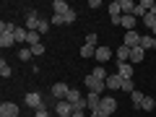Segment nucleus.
Wrapping results in <instances>:
<instances>
[{
	"mask_svg": "<svg viewBox=\"0 0 156 117\" xmlns=\"http://www.w3.org/2000/svg\"><path fill=\"white\" fill-rule=\"evenodd\" d=\"M18 57H21L23 62H29V60L34 57V52H31V50H18Z\"/></svg>",
	"mask_w": 156,
	"mask_h": 117,
	"instance_id": "473e14b6",
	"label": "nucleus"
},
{
	"mask_svg": "<svg viewBox=\"0 0 156 117\" xmlns=\"http://www.w3.org/2000/svg\"><path fill=\"white\" fill-rule=\"evenodd\" d=\"M122 91H128V94H133V91H135V86H133V78H130V81H122Z\"/></svg>",
	"mask_w": 156,
	"mask_h": 117,
	"instance_id": "e433bc0d",
	"label": "nucleus"
},
{
	"mask_svg": "<svg viewBox=\"0 0 156 117\" xmlns=\"http://www.w3.org/2000/svg\"><path fill=\"white\" fill-rule=\"evenodd\" d=\"M86 107H89L91 112H96L101 107V94H89L86 96Z\"/></svg>",
	"mask_w": 156,
	"mask_h": 117,
	"instance_id": "4468645a",
	"label": "nucleus"
},
{
	"mask_svg": "<svg viewBox=\"0 0 156 117\" xmlns=\"http://www.w3.org/2000/svg\"><path fill=\"white\" fill-rule=\"evenodd\" d=\"M104 83H107V89H115V91H117V89H122V78L117 76V73H109Z\"/></svg>",
	"mask_w": 156,
	"mask_h": 117,
	"instance_id": "ddd939ff",
	"label": "nucleus"
},
{
	"mask_svg": "<svg viewBox=\"0 0 156 117\" xmlns=\"http://www.w3.org/2000/svg\"><path fill=\"white\" fill-rule=\"evenodd\" d=\"M52 11H55V16H65V13L70 11V5H68L65 0H55V3H52Z\"/></svg>",
	"mask_w": 156,
	"mask_h": 117,
	"instance_id": "dca6fc26",
	"label": "nucleus"
},
{
	"mask_svg": "<svg viewBox=\"0 0 156 117\" xmlns=\"http://www.w3.org/2000/svg\"><path fill=\"white\" fill-rule=\"evenodd\" d=\"M73 117H86V112H73Z\"/></svg>",
	"mask_w": 156,
	"mask_h": 117,
	"instance_id": "a19ab883",
	"label": "nucleus"
},
{
	"mask_svg": "<svg viewBox=\"0 0 156 117\" xmlns=\"http://www.w3.org/2000/svg\"><path fill=\"white\" fill-rule=\"evenodd\" d=\"M29 50L34 52V57H37V55H44V44H34V47H29Z\"/></svg>",
	"mask_w": 156,
	"mask_h": 117,
	"instance_id": "4c0bfd02",
	"label": "nucleus"
},
{
	"mask_svg": "<svg viewBox=\"0 0 156 117\" xmlns=\"http://www.w3.org/2000/svg\"><path fill=\"white\" fill-rule=\"evenodd\" d=\"M122 44H125V47H130V50H133V47H138V44H140V34H138V31H125Z\"/></svg>",
	"mask_w": 156,
	"mask_h": 117,
	"instance_id": "6e6552de",
	"label": "nucleus"
},
{
	"mask_svg": "<svg viewBox=\"0 0 156 117\" xmlns=\"http://www.w3.org/2000/svg\"><path fill=\"white\" fill-rule=\"evenodd\" d=\"M151 34H154V37H156V26H154V29H151Z\"/></svg>",
	"mask_w": 156,
	"mask_h": 117,
	"instance_id": "37998d69",
	"label": "nucleus"
},
{
	"mask_svg": "<svg viewBox=\"0 0 156 117\" xmlns=\"http://www.w3.org/2000/svg\"><path fill=\"white\" fill-rule=\"evenodd\" d=\"M140 109H146V112L156 109V99H154V96H146V99H143V107H140Z\"/></svg>",
	"mask_w": 156,
	"mask_h": 117,
	"instance_id": "a878e982",
	"label": "nucleus"
},
{
	"mask_svg": "<svg viewBox=\"0 0 156 117\" xmlns=\"http://www.w3.org/2000/svg\"><path fill=\"white\" fill-rule=\"evenodd\" d=\"M16 42H26V37H29V29H16Z\"/></svg>",
	"mask_w": 156,
	"mask_h": 117,
	"instance_id": "c756f323",
	"label": "nucleus"
},
{
	"mask_svg": "<svg viewBox=\"0 0 156 117\" xmlns=\"http://www.w3.org/2000/svg\"><path fill=\"white\" fill-rule=\"evenodd\" d=\"M50 26H52V21H44V18H42V21H39V29H37V31H39V34H47V31H50Z\"/></svg>",
	"mask_w": 156,
	"mask_h": 117,
	"instance_id": "2f4dec72",
	"label": "nucleus"
},
{
	"mask_svg": "<svg viewBox=\"0 0 156 117\" xmlns=\"http://www.w3.org/2000/svg\"><path fill=\"white\" fill-rule=\"evenodd\" d=\"M91 76L99 78V81H107V76H109V73H107V68H104V65H96L94 70H91Z\"/></svg>",
	"mask_w": 156,
	"mask_h": 117,
	"instance_id": "aec40b11",
	"label": "nucleus"
},
{
	"mask_svg": "<svg viewBox=\"0 0 156 117\" xmlns=\"http://www.w3.org/2000/svg\"><path fill=\"white\" fill-rule=\"evenodd\" d=\"M76 18H78V13L73 11V8H70V11H68L65 16H62V21H65V23H76Z\"/></svg>",
	"mask_w": 156,
	"mask_h": 117,
	"instance_id": "7c9ffc66",
	"label": "nucleus"
},
{
	"mask_svg": "<svg viewBox=\"0 0 156 117\" xmlns=\"http://www.w3.org/2000/svg\"><path fill=\"white\" fill-rule=\"evenodd\" d=\"M83 83H86V89H89V94H101V91L107 89V83H104V81H99V78H94L91 73H89V76L83 78Z\"/></svg>",
	"mask_w": 156,
	"mask_h": 117,
	"instance_id": "f257e3e1",
	"label": "nucleus"
},
{
	"mask_svg": "<svg viewBox=\"0 0 156 117\" xmlns=\"http://www.w3.org/2000/svg\"><path fill=\"white\" fill-rule=\"evenodd\" d=\"M154 50H156V44H154Z\"/></svg>",
	"mask_w": 156,
	"mask_h": 117,
	"instance_id": "c03bdc74",
	"label": "nucleus"
},
{
	"mask_svg": "<svg viewBox=\"0 0 156 117\" xmlns=\"http://www.w3.org/2000/svg\"><path fill=\"white\" fill-rule=\"evenodd\" d=\"M99 109H101V112H109V115H112V112L117 109V99H112V96H101V107H99Z\"/></svg>",
	"mask_w": 156,
	"mask_h": 117,
	"instance_id": "f8f14e48",
	"label": "nucleus"
},
{
	"mask_svg": "<svg viewBox=\"0 0 156 117\" xmlns=\"http://www.w3.org/2000/svg\"><path fill=\"white\" fill-rule=\"evenodd\" d=\"M120 8H122L125 16H130V13H133V8H135V3H133V0H120Z\"/></svg>",
	"mask_w": 156,
	"mask_h": 117,
	"instance_id": "b1692460",
	"label": "nucleus"
},
{
	"mask_svg": "<svg viewBox=\"0 0 156 117\" xmlns=\"http://www.w3.org/2000/svg\"><path fill=\"white\" fill-rule=\"evenodd\" d=\"M151 16H156V3H154V8H151Z\"/></svg>",
	"mask_w": 156,
	"mask_h": 117,
	"instance_id": "79ce46f5",
	"label": "nucleus"
},
{
	"mask_svg": "<svg viewBox=\"0 0 156 117\" xmlns=\"http://www.w3.org/2000/svg\"><path fill=\"white\" fill-rule=\"evenodd\" d=\"M143 23H146V29H154L156 26V16H151V13H148V16L143 18Z\"/></svg>",
	"mask_w": 156,
	"mask_h": 117,
	"instance_id": "72a5a7b5",
	"label": "nucleus"
},
{
	"mask_svg": "<svg viewBox=\"0 0 156 117\" xmlns=\"http://www.w3.org/2000/svg\"><path fill=\"white\" fill-rule=\"evenodd\" d=\"M0 117H18V104L16 101H3L0 104Z\"/></svg>",
	"mask_w": 156,
	"mask_h": 117,
	"instance_id": "20e7f679",
	"label": "nucleus"
},
{
	"mask_svg": "<svg viewBox=\"0 0 156 117\" xmlns=\"http://www.w3.org/2000/svg\"><path fill=\"white\" fill-rule=\"evenodd\" d=\"M154 44H156V37H154V34H140V50H154Z\"/></svg>",
	"mask_w": 156,
	"mask_h": 117,
	"instance_id": "9b49d317",
	"label": "nucleus"
},
{
	"mask_svg": "<svg viewBox=\"0 0 156 117\" xmlns=\"http://www.w3.org/2000/svg\"><path fill=\"white\" fill-rule=\"evenodd\" d=\"M83 109H89V107H86V99H81V101L73 104V112H83Z\"/></svg>",
	"mask_w": 156,
	"mask_h": 117,
	"instance_id": "c9c22d12",
	"label": "nucleus"
},
{
	"mask_svg": "<svg viewBox=\"0 0 156 117\" xmlns=\"http://www.w3.org/2000/svg\"><path fill=\"white\" fill-rule=\"evenodd\" d=\"M81 57H96V47L83 44V47H81Z\"/></svg>",
	"mask_w": 156,
	"mask_h": 117,
	"instance_id": "bb28decb",
	"label": "nucleus"
},
{
	"mask_svg": "<svg viewBox=\"0 0 156 117\" xmlns=\"http://www.w3.org/2000/svg\"><path fill=\"white\" fill-rule=\"evenodd\" d=\"M16 23H11V21H3L0 23V34H16Z\"/></svg>",
	"mask_w": 156,
	"mask_h": 117,
	"instance_id": "412c9836",
	"label": "nucleus"
},
{
	"mask_svg": "<svg viewBox=\"0 0 156 117\" xmlns=\"http://www.w3.org/2000/svg\"><path fill=\"white\" fill-rule=\"evenodd\" d=\"M42 104H44V101H42V94H39V91H29V94H26V107L39 109Z\"/></svg>",
	"mask_w": 156,
	"mask_h": 117,
	"instance_id": "39448f33",
	"label": "nucleus"
},
{
	"mask_svg": "<svg viewBox=\"0 0 156 117\" xmlns=\"http://www.w3.org/2000/svg\"><path fill=\"white\" fill-rule=\"evenodd\" d=\"M39 39H42V34H39V31H29V37H26V44H29V47H34V44H42Z\"/></svg>",
	"mask_w": 156,
	"mask_h": 117,
	"instance_id": "4be33fe9",
	"label": "nucleus"
},
{
	"mask_svg": "<svg viewBox=\"0 0 156 117\" xmlns=\"http://www.w3.org/2000/svg\"><path fill=\"white\" fill-rule=\"evenodd\" d=\"M135 21H138L135 16H122L120 18V26H125L128 31H135Z\"/></svg>",
	"mask_w": 156,
	"mask_h": 117,
	"instance_id": "a211bd4d",
	"label": "nucleus"
},
{
	"mask_svg": "<svg viewBox=\"0 0 156 117\" xmlns=\"http://www.w3.org/2000/svg\"><path fill=\"white\" fill-rule=\"evenodd\" d=\"M91 117H112L109 112H101V109H96V112H91Z\"/></svg>",
	"mask_w": 156,
	"mask_h": 117,
	"instance_id": "ea45409f",
	"label": "nucleus"
},
{
	"mask_svg": "<svg viewBox=\"0 0 156 117\" xmlns=\"http://www.w3.org/2000/svg\"><path fill=\"white\" fill-rule=\"evenodd\" d=\"M109 57H112V50H109V47H96V57H94V60L99 62V65H101V62H107Z\"/></svg>",
	"mask_w": 156,
	"mask_h": 117,
	"instance_id": "2eb2a0df",
	"label": "nucleus"
},
{
	"mask_svg": "<svg viewBox=\"0 0 156 117\" xmlns=\"http://www.w3.org/2000/svg\"><path fill=\"white\" fill-rule=\"evenodd\" d=\"M68 91H70V86H68V83H55L50 89V94H52V99H55V101H62V99H68Z\"/></svg>",
	"mask_w": 156,
	"mask_h": 117,
	"instance_id": "f03ea898",
	"label": "nucleus"
},
{
	"mask_svg": "<svg viewBox=\"0 0 156 117\" xmlns=\"http://www.w3.org/2000/svg\"><path fill=\"white\" fill-rule=\"evenodd\" d=\"M130 99H133V104L140 109V107H143V99H146V94H143V91H133V94H130Z\"/></svg>",
	"mask_w": 156,
	"mask_h": 117,
	"instance_id": "5701e85b",
	"label": "nucleus"
},
{
	"mask_svg": "<svg viewBox=\"0 0 156 117\" xmlns=\"http://www.w3.org/2000/svg\"><path fill=\"white\" fill-rule=\"evenodd\" d=\"M39 21H42V18L37 16V11H29V13H26V29H29V31H37V29H39Z\"/></svg>",
	"mask_w": 156,
	"mask_h": 117,
	"instance_id": "9d476101",
	"label": "nucleus"
},
{
	"mask_svg": "<svg viewBox=\"0 0 156 117\" xmlns=\"http://www.w3.org/2000/svg\"><path fill=\"white\" fill-rule=\"evenodd\" d=\"M96 42H99L96 34H86V44H89V47H96Z\"/></svg>",
	"mask_w": 156,
	"mask_h": 117,
	"instance_id": "f704fd0d",
	"label": "nucleus"
},
{
	"mask_svg": "<svg viewBox=\"0 0 156 117\" xmlns=\"http://www.w3.org/2000/svg\"><path fill=\"white\" fill-rule=\"evenodd\" d=\"M117 76L122 78V81H130L133 78V62H120L117 65Z\"/></svg>",
	"mask_w": 156,
	"mask_h": 117,
	"instance_id": "423d86ee",
	"label": "nucleus"
},
{
	"mask_svg": "<svg viewBox=\"0 0 156 117\" xmlns=\"http://www.w3.org/2000/svg\"><path fill=\"white\" fill-rule=\"evenodd\" d=\"M81 99H83V96H81V91H76V89L68 91V101H70V104H76V101H81Z\"/></svg>",
	"mask_w": 156,
	"mask_h": 117,
	"instance_id": "c85d7f7f",
	"label": "nucleus"
},
{
	"mask_svg": "<svg viewBox=\"0 0 156 117\" xmlns=\"http://www.w3.org/2000/svg\"><path fill=\"white\" fill-rule=\"evenodd\" d=\"M70 117H73V115H70Z\"/></svg>",
	"mask_w": 156,
	"mask_h": 117,
	"instance_id": "a18cd8bd",
	"label": "nucleus"
},
{
	"mask_svg": "<svg viewBox=\"0 0 156 117\" xmlns=\"http://www.w3.org/2000/svg\"><path fill=\"white\" fill-rule=\"evenodd\" d=\"M16 44V37L13 34H0V47L3 50H8V47H13Z\"/></svg>",
	"mask_w": 156,
	"mask_h": 117,
	"instance_id": "6ab92c4d",
	"label": "nucleus"
},
{
	"mask_svg": "<svg viewBox=\"0 0 156 117\" xmlns=\"http://www.w3.org/2000/svg\"><path fill=\"white\" fill-rule=\"evenodd\" d=\"M52 115H55V112L47 109V104H42L39 109H34V117H52Z\"/></svg>",
	"mask_w": 156,
	"mask_h": 117,
	"instance_id": "393cba45",
	"label": "nucleus"
},
{
	"mask_svg": "<svg viewBox=\"0 0 156 117\" xmlns=\"http://www.w3.org/2000/svg\"><path fill=\"white\" fill-rule=\"evenodd\" d=\"M11 65H8V62L5 60H0V76H3V78H11Z\"/></svg>",
	"mask_w": 156,
	"mask_h": 117,
	"instance_id": "cd10ccee",
	"label": "nucleus"
},
{
	"mask_svg": "<svg viewBox=\"0 0 156 117\" xmlns=\"http://www.w3.org/2000/svg\"><path fill=\"white\" fill-rule=\"evenodd\" d=\"M143 57H146V52L140 50V47H133V50H130V62H133V65L143 62Z\"/></svg>",
	"mask_w": 156,
	"mask_h": 117,
	"instance_id": "f3484780",
	"label": "nucleus"
},
{
	"mask_svg": "<svg viewBox=\"0 0 156 117\" xmlns=\"http://www.w3.org/2000/svg\"><path fill=\"white\" fill-rule=\"evenodd\" d=\"M115 57H117V65H120V62H130V47L120 44V47L115 50Z\"/></svg>",
	"mask_w": 156,
	"mask_h": 117,
	"instance_id": "1a4fd4ad",
	"label": "nucleus"
},
{
	"mask_svg": "<svg viewBox=\"0 0 156 117\" xmlns=\"http://www.w3.org/2000/svg\"><path fill=\"white\" fill-rule=\"evenodd\" d=\"M55 115H57V117H70V115H73V104H70L68 99L55 101Z\"/></svg>",
	"mask_w": 156,
	"mask_h": 117,
	"instance_id": "7ed1b4c3",
	"label": "nucleus"
},
{
	"mask_svg": "<svg viewBox=\"0 0 156 117\" xmlns=\"http://www.w3.org/2000/svg\"><path fill=\"white\" fill-rule=\"evenodd\" d=\"M109 18H112V23H117V26H120V18H122V8H120V0L109 3Z\"/></svg>",
	"mask_w": 156,
	"mask_h": 117,
	"instance_id": "0eeeda50",
	"label": "nucleus"
},
{
	"mask_svg": "<svg viewBox=\"0 0 156 117\" xmlns=\"http://www.w3.org/2000/svg\"><path fill=\"white\" fill-rule=\"evenodd\" d=\"M62 23H65L62 16H52V26H62Z\"/></svg>",
	"mask_w": 156,
	"mask_h": 117,
	"instance_id": "58836bf2",
	"label": "nucleus"
}]
</instances>
